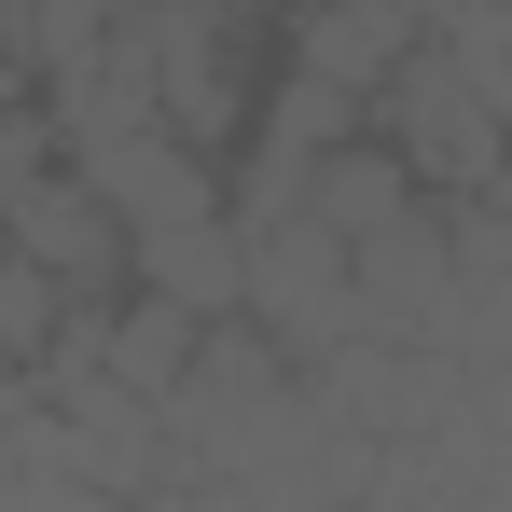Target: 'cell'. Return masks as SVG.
Instances as JSON below:
<instances>
[{"mask_svg":"<svg viewBox=\"0 0 512 512\" xmlns=\"http://www.w3.org/2000/svg\"><path fill=\"white\" fill-rule=\"evenodd\" d=\"M111 28L139 42V70H153V97H167V139H194V153H236V139L263 125L277 28L222 14V0H125Z\"/></svg>","mask_w":512,"mask_h":512,"instance_id":"1","label":"cell"},{"mask_svg":"<svg viewBox=\"0 0 512 512\" xmlns=\"http://www.w3.org/2000/svg\"><path fill=\"white\" fill-rule=\"evenodd\" d=\"M374 139H388V153L429 180V208H443V194H485V180H512V111L471 84V56H443V42H416V70L374 97Z\"/></svg>","mask_w":512,"mask_h":512,"instance_id":"2","label":"cell"},{"mask_svg":"<svg viewBox=\"0 0 512 512\" xmlns=\"http://www.w3.org/2000/svg\"><path fill=\"white\" fill-rule=\"evenodd\" d=\"M250 333L277 346V360H319V346L374 333V305H360V263H346V236H319L305 208H291V222H250Z\"/></svg>","mask_w":512,"mask_h":512,"instance_id":"3","label":"cell"},{"mask_svg":"<svg viewBox=\"0 0 512 512\" xmlns=\"http://www.w3.org/2000/svg\"><path fill=\"white\" fill-rule=\"evenodd\" d=\"M0 250L14 263H42L56 291H84V305H125L139 291V250H125V222L97 208V180L56 153L42 180H14V208H0Z\"/></svg>","mask_w":512,"mask_h":512,"instance_id":"4","label":"cell"},{"mask_svg":"<svg viewBox=\"0 0 512 512\" xmlns=\"http://www.w3.org/2000/svg\"><path fill=\"white\" fill-rule=\"evenodd\" d=\"M416 42H429L416 0H305V14L277 28V56L319 70V84H346V97H388L402 70H416Z\"/></svg>","mask_w":512,"mask_h":512,"instance_id":"5","label":"cell"},{"mask_svg":"<svg viewBox=\"0 0 512 512\" xmlns=\"http://www.w3.org/2000/svg\"><path fill=\"white\" fill-rule=\"evenodd\" d=\"M291 208H305L319 236H346V250H374L388 222H416V208H429V180L402 167L388 139H346V153H319V167H305V194H291Z\"/></svg>","mask_w":512,"mask_h":512,"instance_id":"6","label":"cell"},{"mask_svg":"<svg viewBox=\"0 0 512 512\" xmlns=\"http://www.w3.org/2000/svg\"><path fill=\"white\" fill-rule=\"evenodd\" d=\"M14 84H28V42H14V14H0V111H14Z\"/></svg>","mask_w":512,"mask_h":512,"instance_id":"7","label":"cell"},{"mask_svg":"<svg viewBox=\"0 0 512 512\" xmlns=\"http://www.w3.org/2000/svg\"><path fill=\"white\" fill-rule=\"evenodd\" d=\"M416 14H443V0H416Z\"/></svg>","mask_w":512,"mask_h":512,"instance_id":"8","label":"cell"}]
</instances>
